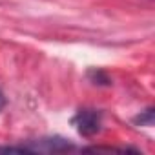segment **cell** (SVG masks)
Listing matches in <instances>:
<instances>
[{
    "mask_svg": "<svg viewBox=\"0 0 155 155\" xmlns=\"http://www.w3.org/2000/svg\"><path fill=\"white\" fill-rule=\"evenodd\" d=\"M73 126L82 137H93L102 130V113L99 110H79L73 117Z\"/></svg>",
    "mask_w": 155,
    "mask_h": 155,
    "instance_id": "cell-1",
    "label": "cell"
},
{
    "mask_svg": "<svg viewBox=\"0 0 155 155\" xmlns=\"http://www.w3.org/2000/svg\"><path fill=\"white\" fill-rule=\"evenodd\" d=\"M24 148L28 151H48L49 153V151H68V150H73L75 146L62 137H49V139H40L35 144H28Z\"/></svg>",
    "mask_w": 155,
    "mask_h": 155,
    "instance_id": "cell-2",
    "label": "cell"
},
{
    "mask_svg": "<svg viewBox=\"0 0 155 155\" xmlns=\"http://www.w3.org/2000/svg\"><path fill=\"white\" fill-rule=\"evenodd\" d=\"M135 122H139L140 126H151V124H153V110L148 108L144 113H140V115L135 119Z\"/></svg>",
    "mask_w": 155,
    "mask_h": 155,
    "instance_id": "cell-3",
    "label": "cell"
},
{
    "mask_svg": "<svg viewBox=\"0 0 155 155\" xmlns=\"http://www.w3.org/2000/svg\"><path fill=\"white\" fill-rule=\"evenodd\" d=\"M4 106H6V97H4V93L0 91V111L4 110Z\"/></svg>",
    "mask_w": 155,
    "mask_h": 155,
    "instance_id": "cell-4",
    "label": "cell"
}]
</instances>
